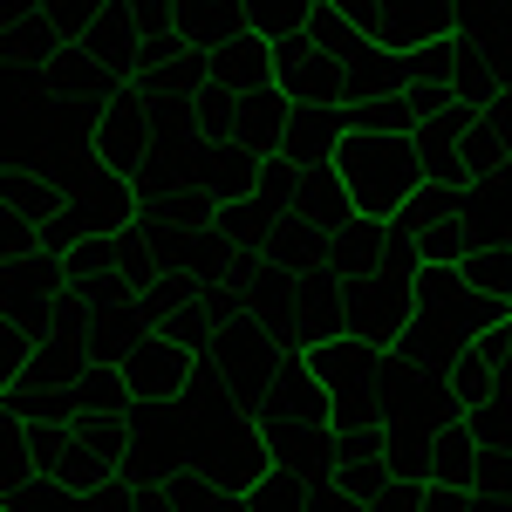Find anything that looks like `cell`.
<instances>
[{"label":"cell","instance_id":"1","mask_svg":"<svg viewBox=\"0 0 512 512\" xmlns=\"http://www.w3.org/2000/svg\"><path fill=\"white\" fill-rule=\"evenodd\" d=\"M506 315L512 308L499 294H478L465 267H417V321L396 342V362L417 369V376H451V362Z\"/></svg>","mask_w":512,"mask_h":512},{"label":"cell","instance_id":"2","mask_svg":"<svg viewBox=\"0 0 512 512\" xmlns=\"http://www.w3.org/2000/svg\"><path fill=\"white\" fill-rule=\"evenodd\" d=\"M335 171L349 185L355 212L362 219H383V226L431 185V164L417 151V137H383V130H349V144L335 151Z\"/></svg>","mask_w":512,"mask_h":512},{"label":"cell","instance_id":"3","mask_svg":"<svg viewBox=\"0 0 512 512\" xmlns=\"http://www.w3.org/2000/svg\"><path fill=\"white\" fill-rule=\"evenodd\" d=\"M390 239L417 267H465L478 253L472 219H465V185H424V192L390 219Z\"/></svg>","mask_w":512,"mask_h":512},{"label":"cell","instance_id":"4","mask_svg":"<svg viewBox=\"0 0 512 512\" xmlns=\"http://www.w3.org/2000/svg\"><path fill=\"white\" fill-rule=\"evenodd\" d=\"M212 362H219V376H226V390H233V403L260 424L267 417V396H274L280 383V362H287V349H280V335L267 328V321H253V315H239L219 328V342H212Z\"/></svg>","mask_w":512,"mask_h":512},{"label":"cell","instance_id":"5","mask_svg":"<svg viewBox=\"0 0 512 512\" xmlns=\"http://www.w3.org/2000/svg\"><path fill=\"white\" fill-rule=\"evenodd\" d=\"M417 321V274L410 267H383V274L342 280V328L376 342V349H396Z\"/></svg>","mask_w":512,"mask_h":512},{"label":"cell","instance_id":"6","mask_svg":"<svg viewBox=\"0 0 512 512\" xmlns=\"http://www.w3.org/2000/svg\"><path fill=\"white\" fill-rule=\"evenodd\" d=\"M328 7H342L390 55H417L431 41H451V28H458V0H328Z\"/></svg>","mask_w":512,"mask_h":512},{"label":"cell","instance_id":"7","mask_svg":"<svg viewBox=\"0 0 512 512\" xmlns=\"http://www.w3.org/2000/svg\"><path fill=\"white\" fill-rule=\"evenodd\" d=\"M76 280H69V260L62 253H28V260H7V308L0 321H21V328H35L48 335V315H55V301L69 294Z\"/></svg>","mask_w":512,"mask_h":512},{"label":"cell","instance_id":"8","mask_svg":"<svg viewBox=\"0 0 512 512\" xmlns=\"http://www.w3.org/2000/svg\"><path fill=\"white\" fill-rule=\"evenodd\" d=\"M151 151H158V117H151L144 89L130 82L117 103H110V110L96 117V158L110 164V171H123V178H137Z\"/></svg>","mask_w":512,"mask_h":512},{"label":"cell","instance_id":"9","mask_svg":"<svg viewBox=\"0 0 512 512\" xmlns=\"http://www.w3.org/2000/svg\"><path fill=\"white\" fill-rule=\"evenodd\" d=\"M274 89L287 103H349L342 96V62L328 48H315L308 35L274 41Z\"/></svg>","mask_w":512,"mask_h":512},{"label":"cell","instance_id":"10","mask_svg":"<svg viewBox=\"0 0 512 512\" xmlns=\"http://www.w3.org/2000/svg\"><path fill=\"white\" fill-rule=\"evenodd\" d=\"M260 171H267V158L246 151L239 137H198V144H192V178L219 198V205L253 198V192H260Z\"/></svg>","mask_w":512,"mask_h":512},{"label":"cell","instance_id":"11","mask_svg":"<svg viewBox=\"0 0 512 512\" xmlns=\"http://www.w3.org/2000/svg\"><path fill=\"white\" fill-rule=\"evenodd\" d=\"M349 130H355L349 103H294V123H287V137H280V158L301 164V171L335 164V151L349 144Z\"/></svg>","mask_w":512,"mask_h":512},{"label":"cell","instance_id":"12","mask_svg":"<svg viewBox=\"0 0 512 512\" xmlns=\"http://www.w3.org/2000/svg\"><path fill=\"white\" fill-rule=\"evenodd\" d=\"M260 424H315V431H335V396H328V383L315 376L308 355H287L280 362V383L267 396V417Z\"/></svg>","mask_w":512,"mask_h":512},{"label":"cell","instance_id":"13","mask_svg":"<svg viewBox=\"0 0 512 512\" xmlns=\"http://www.w3.org/2000/svg\"><path fill=\"white\" fill-rule=\"evenodd\" d=\"M192 376H198V355L164 342V335H151L144 349L123 362V383H130L137 403H178V396L192 390Z\"/></svg>","mask_w":512,"mask_h":512},{"label":"cell","instance_id":"14","mask_svg":"<svg viewBox=\"0 0 512 512\" xmlns=\"http://www.w3.org/2000/svg\"><path fill=\"white\" fill-rule=\"evenodd\" d=\"M0 28H7L14 76H48V62L69 48V35L48 21V7H35V0H0Z\"/></svg>","mask_w":512,"mask_h":512},{"label":"cell","instance_id":"15","mask_svg":"<svg viewBox=\"0 0 512 512\" xmlns=\"http://www.w3.org/2000/svg\"><path fill=\"white\" fill-rule=\"evenodd\" d=\"M48 89H55L62 103L89 110V117H103V110L117 103V96L130 89V82H123L117 69H103V62H96V55H89L82 41H69V48H62V55L48 62Z\"/></svg>","mask_w":512,"mask_h":512},{"label":"cell","instance_id":"16","mask_svg":"<svg viewBox=\"0 0 512 512\" xmlns=\"http://www.w3.org/2000/svg\"><path fill=\"white\" fill-rule=\"evenodd\" d=\"M260 437H267L280 472H301L308 485H328L335 478V431H315V424H260Z\"/></svg>","mask_w":512,"mask_h":512},{"label":"cell","instance_id":"17","mask_svg":"<svg viewBox=\"0 0 512 512\" xmlns=\"http://www.w3.org/2000/svg\"><path fill=\"white\" fill-rule=\"evenodd\" d=\"M478 465H485V444H478V431L458 417L451 431L431 437V451H424V485H458V492H478Z\"/></svg>","mask_w":512,"mask_h":512},{"label":"cell","instance_id":"18","mask_svg":"<svg viewBox=\"0 0 512 512\" xmlns=\"http://www.w3.org/2000/svg\"><path fill=\"white\" fill-rule=\"evenodd\" d=\"M82 48H89L103 69H117V76L130 82V76H137V62H144V21H137V7H130V0H117V7H110V14L82 35Z\"/></svg>","mask_w":512,"mask_h":512},{"label":"cell","instance_id":"19","mask_svg":"<svg viewBox=\"0 0 512 512\" xmlns=\"http://www.w3.org/2000/svg\"><path fill=\"white\" fill-rule=\"evenodd\" d=\"M82 342H89V362H103V369H123L130 355L151 342V328L137 315V301H123V308H96L89 328H82Z\"/></svg>","mask_w":512,"mask_h":512},{"label":"cell","instance_id":"20","mask_svg":"<svg viewBox=\"0 0 512 512\" xmlns=\"http://www.w3.org/2000/svg\"><path fill=\"white\" fill-rule=\"evenodd\" d=\"M294 219H308V226H321L328 239L342 233V226H355V219H362L335 164H315V171L301 178V198H294Z\"/></svg>","mask_w":512,"mask_h":512},{"label":"cell","instance_id":"21","mask_svg":"<svg viewBox=\"0 0 512 512\" xmlns=\"http://www.w3.org/2000/svg\"><path fill=\"white\" fill-rule=\"evenodd\" d=\"M89 369H96V362H89V342H82V335H41L35 355H28V376H21V383L76 396V383L89 376Z\"/></svg>","mask_w":512,"mask_h":512},{"label":"cell","instance_id":"22","mask_svg":"<svg viewBox=\"0 0 512 512\" xmlns=\"http://www.w3.org/2000/svg\"><path fill=\"white\" fill-rule=\"evenodd\" d=\"M383 267H390V226L383 219H355L328 239V274L362 280V274H383Z\"/></svg>","mask_w":512,"mask_h":512},{"label":"cell","instance_id":"23","mask_svg":"<svg viewBox=\"0 0 512 512\" xmlns=\"http://www.w3.org/2000/svg\"><path fill=\"white\" fill-rule=\"evenodd\" d=\"M178 35L192 41V48H226V41L253 35V21H246V0H178Z\"/></svg>","mask_w":512,"mask_h":512},{"label":"cell","instance_id":"24","mask_svg":"<svg viewBox=\"0 0 512 512\" xmlns=\"http://www.w3.org/2000/svg\"><path fill=\"white\" fill-rule=\"evenodd\" d=\"M212 82L233 89V96H253L274 82V41L267 35H239L226 48H212Z\"/></svg>","mask_w":512,"mask_h":512},{"label":"cell","instance_id":"25","mask_svg":"<svg viewBox=\"0 0 512 512\" xmlns=\"http://www.w3.org/2000/svg\"><path fill=\"white\" fill-rule=\"evenodd\" d=\"M287 123H294V103H287L274 82H267V89L239 96V130H233V137L246 144V151L274 158V151H280V137H287Z\"/></svg>","mask_w":512,"mask_h":512},{"label":"cell","instance_id":"26","mask_svg":"<svg viewBox=\"0 0 512 512\" xmlns=\"http://www.w3.org/2000/svg\"><path fill=\"white\" fill-rule=\"evenodd\" d=\"M62 205H69L62 178H48V171H35V164H7V212H14V219H35V226H48Z\"/></svg>","mask_w":512,"mask_h":512},{"label":"cell","instance_id":"27","mask_svg":"<svg viewBox=\"0 0 512 512\" xmlns=\"http://www.w3.org/2000/svg\"><path fill=\"white\" fill-rule=\"evenodd\" d=\"M267 260H280L287 274H321V267H328V233H321V226H308V219H280Z\"/></svg>","mask_w":512,"mask_h":512},{"label":"cell","instance_id":"28","mask_svg":"<svg viewBox=\"0 0 512 512\" xmlns=\"http://www.w3.org/2000/svg\"><path fill=\"white\" fill-rule=\"evenodd\" d=\"M451 35L512 55V0H458V28Z\"/></svg>","mask_w":512,"mask_h":512},{"label":"cell","instance_id":"29","mask_svg":"<svg viewBox=\"0 0 512 512\" xmlns=\"http://www.w3.org/2000/svg\"><path fill=\"white\" fill-rule=\"evenodd\" d=\"M280 219H287V212H274L267 198H239V205H226L219 233L233 239L239 253H267V246H274V233H280Z\"/></svg>","mask_w":512,"mask_h":512},{"label":"cell","instance_id":"30","mask_svg":"<svg viewBox=\"0 0 512 512\" xmlns=\"http://www.w3.org/2000/svg\"><path fill=\"white\" fill-rule=\"evenodd\" d=\"M0 417H21V424H76V396L35 390V383H7L0 390Z\"/></svg>","mask_w":512,"mask_h":512},{"label":"cell","instance_id":"31","mask_svg":"<svg viewBox=\"0 0 512 512\" xmlns=\"http://www.w3.org/2000/svg\"><path fill=\"white\" fill-rule=\"evenodd\" d=\"M151 219H164V226H178V233H212L219 219H226V205L205 192V185H178V192L164 198V205H151Z\"/></svg>","mask_w":512,"mask_h":512},{"label":"cell","instance_id":"32","mask_svg":"<svg viewBox=\"0 0 512 512\" xmlns=\"http://www.w3.org/2000/svg\"><path fill=\"white\" fill-rule=\"evenodd\" d=\"M137 410V396H130V383H123V369H89L76 383V417H130Z\"/></svg>","mask_w":512,"mask_h":512},{"label":"cell","instance_id":"33","mask_svg":"<svg viewBox=\"0 0 512 512\" xmlns=\"http://www.w3.org/2000/svg\"><path fill=\"white\" fill-rule=\"evenodd\" d=\"M315 7L321 0H246V21H253V35H267V41H294V35H308Z\"/></svg>","mask_w":512,"mask_h":512},{"label":"cell","instance_id":"34","mask_svg":"<svg viewBox=\"0 0 512 512\" xmlns=\"http://www.w3.org/2000/svg\"><path fill=\"white\" fill-rule=\"evenodd\" d=\"M76 437L103 458V465H130V451H137V424L130 417H76Z\"/></svg>","mask_w":512,"mask_h":512},{"label":"cell","instance_id":"35","mask_svg":"<svg viewBox=\"0 0 512 512\" xmlns=\"http://www.w3.org/2000/svg\"><path fill=\"white\" fill-rule=\"evenodd\" d=\"M246 506H253V512H308V506H315V485H308L301 472H280V465H274V472L246 492Z\"/></svg>","mask_w":512,"mask_h":512},{"label":"cell","instance_id":"36","mask_svg":"<svg viewBox=\"0 0 512 512\" xmlns=\"http://www.w3.org/2000/svg\"><path fill=\"white\" fill-rule=\"evenodd\" d=\"M0 478L7 485H28L35 472V424H21V417H0Z\"/></svg>","mask_w":512,"mask_h":512},{"label":"cell","instance_id":"37","mask_svg":"<svg viewBox=\"0 0 512 512\" xmlns=\"http://www.w3.org/2000/svg\"><path fill=\"white\" fill-rule=\"evenodd\" d=\"M7 512H89V499L55 478H28V485H7Z\"/></svg>","mask_w":512,"mask_h":512},{"label":"cell","instance_id":"38","mask_svg":"<svg viewBox=\"0 0 512 512\" xmlns=\"http://www.w3.org/2000/svg\"><path fill=\"white\" fill-rule=\"evenodd\" d=\"M465 280H472L478 294H499L512 308V246H478L472 260H465Z\"/></svg>","mask_w":512,"mask_h":512},{"label":"cell","instance_id":"39","mask_svg":"<svg viewBox=\"0 0 512 512\" xmlns=\"http://www.w3.org/2000/svg\"><path fill=\"white\" fill-rule=\"evenodd\" d=\"M301 178H308V171H301V164H287V158L274 151V158H267V171H260V192H253V198H267L274 212H287V219H294V198H301Z\"/></svg>","mask_w":512,"mask_h":512},{"label":"cell","instance_id":"40","mask_svg":"<svg viewBox=\"0 0 512 512\" xmlns=\"http://www.w3.org/2000/svg\"><path fill=\"white\" fill-rule=\"evenodd\" d=\"M35 7H48V21H55L69 41H82L103 14H110V7H117V0H35Z\"/></svg>","mask_w":512,"mask_h":512},{"label":"cell","instance_id":"41","mask_svg":"<svg viewBox=\"0 0 512 512\" xmlns=\"http://www.w3.org/2000/svg\"><path fill=\"white\" fill-rule=\"evenodd\" d=\"M233 130H239V96L212 82V89L198 96V137H233Z\"/></svg>","mask_w":512,"mask_h":512},{"label":"cell","instance_id":"42","mask_svg":"<svg viewBox=\"0 0 512 512\" xmlns=\"http://www.w3.org/2000/svg\"><path fill=\"white\" fill-rule=\"evenodd\" d=\"M478 492L499 499V506H512V444H492V451H485V465H478Z\"/></svg>","mask_w":512,"mask_h":512},{"label":"cell","instance_id":"43","mask_svg":"<svg viewBox=\"0 0 512 512\" xmlns=\"http://www.w3.org/2000/svg\"><path fill=\"white\" fill-rule=\"evenodd\" d=\"M465 424L478 431V444H485V451H492V444H512V396H499V403H478Z\"/></svg>","mask_w":512,"mask_h":512},{"label":"cell","instance_id":"44","mask_svg":"<svg viewBox=\"0 0 512 512\" xmlns=\"http://www.w3.org/2000/svg\"><path fill=\"white\" fill-rule=\"evenodd\" d=\"M478 349H485L492 376H499V396H512V315L499 321V328H485V335H478Z\"/></svg>","mask_w":512,"mask_h":512},{"label":"cell","instance_id":"45","mask_svg":"<svg viewBox=\"0 0 512 512\" xmlns=\"http://www.w3.org/2000/svg\"><path fill=\"white\" fill-rule=\"evenodd\" d=\"M369 512H431V485H424V478H396Z\"/></svg>","mask_w":512,"mask_h":512},{"label":"cell","instance_id":"46","mask_svg":"<svg viewBox=\"0 0 512 512\" xmlns=\"http://www.w3.org/2000/svg\"><path fill=\"white\" fill-rule=\"evenodd\" d=\"M485 123L499 130V144H506V151H512V89H499V96L485 103Z\"/></svg>","mask_w":512,"mask_h":512},{"label":"cell","instance_id":"47","mask_svg":"<svg viewBox=\"0 0 512 512\" xmlns=\"http://www.w3.org/2000/svg\"><path fill=\"white\" fill-rule=\"evenodd\" d=\"M308 512H369V506H362V499H349L342 485H315V506H308Z\"/></svg>","mask_w":512,"mask_h":512}]
</instances>
